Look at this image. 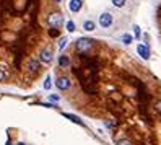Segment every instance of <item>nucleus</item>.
<instances>
[{"label":"nucleus","instance_id":"18","mask_svg":"<svg viewBox=\"0 0 161 145\" xmlns=\"http://www.w3.org/2000/svg\"><path fill=\"white\" fill-rule=\"evenodd\" d=\"M67 29H68V31H75V23L73 21H68V23H67Z\"/></svg>","mask_w":161,"mask_h":145},{"label":"nucleus","instance_id":"8","mask_svg":"<svg viewBox=\"0 0 161 145\" xmlns=\"http://www.w3.org/2000/svg\"><path fill=\"white\" fill-rule=\"evenodd\" d=\"M81 0H70V4H68V8H70V11H73V13H77V11L81 10Z\"/></svg>","mask_w":161,"mask_h":145},{"label":"nucleus","instance_id":"10","mask_svg":"<svg viewBox=\"0 0 161 145\" xmlns=\"http://www.w3.org/2000/svg\"><path fill=\"white\" fill-rule=\"evenodd\" d=\"M63 116H65L67 119H70L72 122H75V124H80V126H83V121H81V119H80V117H78V116H75V114L65 113V114H63Z\"/></svg>","mask_w":161,"mask_h":145},{"label":"nucleus","instance_id":"20","mask_svg":"<svg viewBox=\"0 0 161 145\" xmlns=\"http://www.w3.org/2000/svg\"><path fill=\"white\" fill-rule=\"evenodd\" d=\"M155 109H156V113L161 114V99H160V101H156V104H155Z\"/></svg>","mask_w":161,"mask_h":145},{"label":"nucleus","instance_id":"13","mask_svg":"<svg viewBox=\"0 0 161 145\" xmlns=\"http://www.w3.org/2000/svg\"><path fill=\"white\" fill-rule=\"evenodd\" d=\"M122 43L124 44H130L132 43V36L130 34H122Z\"/></svg>","mask_w":161,"mask_h":145},{"label":"nucleus","instance_id":"14","mask_svg":"<svg viewBox=\"0 0 161 145\" xmlns=\"http://www.w3.org/2000/svg\"><path fill=\"white\" fill-rule=\"evenodd\" d=\"M112 4L116 5L117 8H120V7H124V5H125V0H112Z\"/></svg>","mask_w":161,"mask_h":145},{"label":"nucleus","instance_id":"3","mask_svg":"<svg viewBox=\"0 0 161 145\" xmlns=\"http://www.w3.org/2000/svg\"><path fill=\"white\" fill-rule=\"evenodd\" d=\"M52 59H54V54H52V47L51 46H46L44 49L39 52V60L44 62V64H51Z\"/></svg>","mask_w":161,"mask_h":145},{"label":"nucleus","instance_id":"9","mask_svg":"<svg viewBox=\"0 0 161 145\" xmlns=\"http://www.w3.org/2000/svg\"><path fill=\"white\" fill-rule=\"evenodd\" d=\"M59 65L60 67H70V57L68 56H60L59 57Z\"/></svg>","mask_w":161,"mask_h":145},{"label":"nucleus","instance_id":"2","mask_svg":"<svg viewBox=\"0 0 161 145\" xmlns=\"http://www.w3.org/2000/svg\"><path fill=\"white\" fill-rule=\"evenodd\" d=\"M62 23H63V16L59 11H54V13H51L49 16H47V25H49L51 28H60Z\"/></svg>","mask_w":161,"mask_h":145},{"label":"nucleus","instance_id":"16","mask_svg":"<svg viewBox=\"0 0 161 145\" xmlns=\"http://www.w3.org/2000/svg\"><path fill=\"white\" fill-rule=\"evenodd\" d=\"M52 86V81H51V77H46V81H44V88L49 90Z\"/></svg>","mask_w":161,"mask_h":145},{"label":"nucleus","instance_id":"7","mask_svg":"<svg viewBox=\"0 0 161 145\" xmlns=\"http://www.w3.org/2000/svg\"><path fill=\"white\" fill-rule=\"evenodd\" d=\"M137 52H138V56H140L142 59H148V57H150V49H148V46H145V44H138V46H137Z\"/></svg>","mask_w":161,"mask_h":145},{"label":"nucleus","instance_id":"12","mask_svg":"<svg viewBox=\"0 0 161 145\" xmlns=\"http://www.w3.org/2000/svg\"><path fill=\"white\" fill-rule=\"evenodd\" d=\"M47 34L51 36V38H57V36L60 34L59 28H49V31H47Z\"/></svg>","mask_w":161,"mask_h":145},{"label":"nucleus","instance_id":"21","mask_svg":"<svg viewBox=\"0 0 161 145\" xmlns=\"http://www.w3.org/2000/svg\"><path fill=\"white\" fill-rule=\"evenodd\" d=\"M49 99H51V101H59L60 96L59 95H49Z\"/></svg>","mask_w":161,"mask_h":145},{"label":"nucleus","instance_id":"5","mask_svg":"<svg viewBox=\"0 0 161 145\" xmlns=\"http://www.w3.org/2000/svg\"><path fill=\"white\" fill-rule=\"evenodd\" d=\"M56 85H57V88H59V90L65 91V90L70 88L72 81H70V78H68V77H59V78H57V81H56Z\"/></svg>","mask_w":161,"mask_h":145},{"label":"nucleus","instance_id":"24","mask_svg":"<svg viewBox=\"0 0 161 145\" xmlns=\"http://www.w3.org/2000/svg\"><path fill=\"white\" fill-rule=\"evenodd\" d=\"M57 2H60V0H57Z\"/></svg>","mask_w":161,"mask_h":145},{"label":"nucleus","instance_id":"11","mask_svg":"<svg viewBox=\"0 0 161 145\" xmlns=\"http://www.w3.org/2000/svg\"><path fill=\"white\" fill-rule=\"evenodd\" d=\"M95 28H96V25L91 21V20H88V21L83 23V29H86V31H93Z\"/></svg>","mask_w":161,"mask_h":145},{"label":"nucleus","instance_id":"4","mask_svg":"<svg viewBox=\"0 0 161 145\" xmlns=\"http://www.w3.org/2000/svg\"><path fill=\"white\" fill-rule=\"evenodd\" d=\"M28 72L33 75L39 74V72H41V62H39L38 59H33L31 57V59L28 60Z\"/></svg>","mask_w":161,"mask_h":145},{"label":"nucleus","instance_id":"15","mask_svg":"<svg viewBox=\"0 0 161 145\" xmlns=\"http://www.w3.org/2000/svg\"><path fill=\"white\" fill-rule=\"evenodd\" d=\"M133 34H135V38H140V26L138 25H133Z\"/></svg>","mask_w":161,"mask_h":145},{"label":"nucleus","instance_id":"17","mask_svg":"<svg viewBox=\"0 0 161 145\" xmlns=\"http://www.w3.org/2000/svg\"><path fill=\"white\" fill-rule=\"evenodd\" d=\"M65 46H67V38H60V41H59V47H60V49H63Z\"/></svg>","mask_w":161,"mask_h":145},{"label":"nucleus","instance_id":"22","mask_svg":"<svg viewBox=\"0 0 161 145\" xmlns=\"http://www.w3.org/2000/svg\"><path fill=\"white\" fill-rule=\"evenodd\" d=\"M117 145H132V144H130L129 140H125V139H124V140H119V144H117Z\"/></svg>","mask_w":161,"mask_h":145},{"label":"nucleus","instance_id":"23","mask_svg":"<svg viewBox=\"0 0 161 145\" xmlns=\"http://www.w3.org/2000/svg\"><path fill=\"white\" fill-rule=\"evenodd\" d=\"M18 145H23V144H18Z\"/></svg>","mask_w":161,"mask_h":145},{"label":"nucleus","instance_id":"6","mask_svg":"<svg viewBox=\"0 0 161 145\" xmlns=\"http://www.w3.org/2000/svg\"><path fill=\"white\" fill-rule=\"evenodd\" d=\"M99 25L103 26V28H109V26L112 25V15L111 13H103L101 16H99Z\"/></svg>","mask_w":161,"mask_h":145},{"label":"nucleus","instance_id":"19","mask_svg":"<svg viewBox=\"0 0 161 145\" xmlns=\"http://www.w3.org/2000/svg\"><path fill=\"white\" fill-rule=\"evenodd\" d=\"M5 78H7V74H5V72H4V69L0 67V81H4Z\"/></svg>","mask_w":161,"mask_h":145},{"label":"nucleus","instance_id":"1","mask_svg":"<svg viewBox=\"0 0 161 145\" xmlns=\"http://www.w3.org/2000/svg\"><path fill=\"white\" fill-rule=\"evenodd\" d=\"M95 44V41L90 38H80L75 41V51L77 52H86L88 49H91V46Z\"/></svg>","mask_w":161,"mask_h":145}]
</instances>
